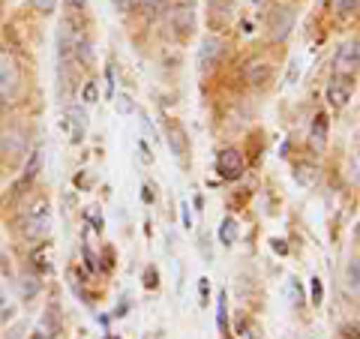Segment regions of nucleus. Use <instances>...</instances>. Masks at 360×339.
Listing matches in <instances>:
<instances>
[{"label":"nucleus","mask_w":360,"mask_h":339,"mask_svg":"<svg viewBox=\"0 0 360 339\" xmlns=\"http://www.w3.org/2000/svg\"><path fill=\"white\" fill-rule=\"evenodd\" d=\"M132 4H135V0H117V6H120V9H129Z\"/></svg>","instance_id":"32"},{"label":"nucleus","mask_w":360,"mask_h":339,"mask_svg":"<svg viewBox=\"0 0 360 339\" xmlns=\"http://www.w3.org/2000/svg\"><path fill=\"white\" fill-rule=\"evenodd\" d=\"M270 246H274V252H279V255H285V252H288V246H285L283 241H279V237H276V241L270 243Z\"/></svg>","instance_id":"29"},{"label":"nucleus","mask_w":360,"mask_h":339,"mask_svg":"<svg viewBox=\"0 0 360 339\" xmlns=\"http://www.w3.org/2000/svg\"><path fill=\"white\" fill-rule=\"evenodd\" d=\"M30 6L37 9V13H54V9H58V0H30Z\"/></svg>","instance_id":"19"},{"label":"nucleus","mask_w":360,"mask_h":339,"mask_svg":"<svg viewBox=\"0 0 360 339\" xmlns=\"http://www.w3.org/2000/svg\"><path fill=\"white\" fill-rule=\"evenodd\" d=\"M72 123V144L82 141V135L87 129V111L82 105H70L66 108V120H63V127H70Z\"/></svg>","instance_id":"11"},{"label":"nucleus","mask_w":360,"mask_h":339,"mask_svg":"<svg viewBox=\"0 0 360 339\" xmlns=\"http://www.w3.org/2000/svg\"><path fill=\"white\" fill-rule=\"evenodd\" d=\"M207 298H210V282L201 276V279H198V300H201V307L207 303Z\"/></svg>","instance_id":"22"},{"label":"nucleus","mask_w":360,"mask_h":339,"mask_svg":"<svg viewBox=\"0 0 360 339\" xmlns=\"http://www.w3.org/2000/svg\"><path fill=\"white\" fill-rule=\"evenodd\" d=\"M0 151H4V156L6 160H18L21 153L27 151V135H25V129H6L4 132V139H0Z\"/></svg>","instance_id":"6"},{"label":"nucleus","mask_w":360,"mask_h":339,"mask_svg":"<svg viewBox=\"0 0 360 339\" xmlns=\"http://www.w3.org/2000/svg\"><path fill=\"white\" fill-rule=\"evenodd\" d=\"M336 9H340L342 15H352L357 9V0H336Z\"/></svg>","instance_id":"23"},{"label":"nucleus","mask_w":360,"mask_h":339,"mask_svg":"<svg viewBox=\"0 0 360 339\" xmlns=\"http://www.w3.org/2000/svg\"><path fill=\"white\" fill-rule=\"evenodd\" d=\"M82 99H84L87 105H90V103H96V99H99V96H96V84H94V82H87V84L82 87Z\"/></svg>","instance_id":"20"},{"label":"nucleus","mask_w":360,"mask_h":339,"mask_svg":"<svg viewBox=\"0 0 360 339\" xmlns=\"http://www.w3.org/2000/svg\"><path fill=\"white\" fill-rule=\"evenodd\" d=\"M291 25H295V13L285 6L274 9V15H270V39H285L291 33Z\"/></svg>","instance_id":"7"},{"label":"nucleus","mask_w":360,"mask_h":339,"mask_svg":"<svg viewBox=\"0 0 360 339\" xmlns=\"http://www.w3.org/2000/svg\"><path fill=\"white\" fill-rule=\"evenodd\" d=\"M135 6L141 9V15L148 21H156L160 15L168 13V0H135Z\"/></svg>","instance_id":"13"},{"label":"nucleus","mask_w":360,"mask_h":339,"mask_svg":"<svg viewBox=\"0 0 360 339\" xmlns=\"http://www.w3.org/2000/svg\"><path fill=\"white\" fill-rule=\"evenodd\" d=\"M345 288H348V295L357 298V288H360V267H357V258H352L345 267Z\"/></svg>","instance_id":"15"},{"label":"nucleus","mask_w":360,"mask_h":339,"mask_svg":"<svg viewBox=\"0 0 360 339\" xmlns=\"http://www.w3.org/2000/svg\"><path fill=\"white\" fill-rule=\"evenodd\" d=\"M168 30H172L174 39H186L189 33L195 30V6L193 4H177L172 13H168Z\"/></svg>","instance_id":"2"},{"label":"nucleus","mask_w":360,"mask_h":339,"mask_svg":"<svg viewBox=\"0 0 360 339\" xmlns=\"http://www.w3.org/2000/svg\"><path fill=\"white\" fill-rule=\"evenodd\" d=\"M21 231H25V237L27 241H42V237H49V231H51V205L49 201H39L37 207H33L25 219H21Z\"/></svg>","instance_id":"1"},{"label":"nucleus","mask_w":360,"mask_h":339,"mask_svg":"<svg viewBox=\"0 0 360 339\" xmlns=\"http://www.w3.org/2000/svg\"><path fill=\"white\" fill-rule=\"evenodd\" d=\"M9 315H13V309H9V307H4V303H0V331H4V324L9 321Z\"/></svg>","instance_id":"28"},{"label":"nucleus","mask_w":360,"mask_h":339,"mask_svg":"<svg viewBox=\"0 0 360 339\" xmlns=\"http://www.w3.org/2000/svg\"><path fill=\"white\" fill-rule=\"evenodd\" d=\"M328 103L333 111H342L348 103H352V78H342V75H333L328 82Z\"/></svg>","instance_id":"5"},{"label":"nucleus","mask_w":360,"mask_h":339,"mask_svg":"<svg viewBox=\"0 0 360 339\" xmlns=\"http://www.w3.org/2000/svg\"><path fill=\"white\" fill-rule=\"evenodd\" d=\"M295 180H297V184L300 186H315V180H319V168H315V165H297L295 168Z\"/></svg>","instance_id":"16"},{"label":"nucleus","mask_w":360,"mask_h":339,"mask_svg":"<svg viewBox=\"0 0 360 339\" xmlns=\"http://www.w3.org/2000/svg\"><path fill=\"white\" fill-rule=\"evenodd\" d=\"M87 213H90V222H94V229H96V231H103V219H99V207H90Z\"/></svg>","instance_id":"25"},{"label":"nucleus","mask_w":360,"mask_h":339,"mask_svg":"<svg viewBox=\"0 0 360 339\" xmlns=\"http://www.w3.org/2000/svg\"><path fill=\"white\" fill-rule=\"evenodd\" d=\"M270 75H274V66L264 63V60H258V63H250L243 70V78H246V84H252V87H262L270 82Z\"/></svg>","instance_id":"12"},{"label":"nucleus","mask_w":360,"mask_h":339,"mask_svg":"<svg viewBox=\"0 0 360 339\" xmlns=\"http://www.w3.org/2000/svg\"><path fill=\"white\" fill-rule=\"evenodd\" d=\"M37 291H39V279L27 276L25 282H21V298H25V300H30L33 295H37Z\"/></svg>","instance_id":"18"},{"label":"nucleus","mask_w":360,"mask_h":339,"mask_svg":"<svg viewBox=\"0 0 360 339\" xmlns=\"http://www.w3.org/2000/svg\"><path fill=\"white\" fill-rule=\"evenodd\" d=\"M324 144H328V115H315L312 117V129H309V148L315 153H321L324 151Z\"/></svg>","instance_id":"10"},{"label":"nucleus","mask_w":360,"mask_h":339,"mask_svg":"<svg viewBox=\"0 0 360 339\" xmlns=\"http://www.w3.org/2000/svg\"><path fill=\"white\" fill-rule=\"evenodd\" d=\"M219 58H222V39L207 37L205 45H201V51H198V66H201V72H210L213 66H217Z\"/></svg>","instance_id":"8"},{"label":"nucleus","mask_w":360,"mask_h":339,"mask_svg":"<svg viewBox=\"0 0 360 339\" xmlns=\"http://www.w3.org/2000/svg\"><path fill=\"white\" fill-rule=\"evenodd\" d=\"M238 219L234 217H229V219H222V225H219V243L222 246H231L234 241H238Z\"/></svg>","instance_id":"14"},{"label":"nucleus","mask_w":360,"mask_h":339,"mask_svg":"<svg viewBox=\"0 0 360 339\" xmlns=\"http://www.w3.org/2000/svg\"><path fill=\"white\" fill-rule=\"evenodd\" d=\"M165 135H168V141H172V153H174V156L184 153L186 139H184V132H180V129L174 127V123H168V127H165Z\"/></svg>","instance_id":"17"},{"label":"nucleus","mask_w":360,"mask_h":339,"mask_svg":"<svg viewBox=\"0 0 360 339\" xmlns=\"http://www.w3.org/2000/svg\"><path fill=\"white\" fill-rule=\"evenodd\" d=\"M184 222H186V225H193V217H189V207H186V205H184Z\"/></svg>","instance_id":"33"},{"label":"nucleus","mask_w":360,"mask_h":339,"mask_svg":"<svg viewBox=\"0 0 360 339\" xmlns=\"http://www.w3.org/2000/svg\"><path fill=\"white\" fill-rule=\"evenodd\" d=\"M321 298H324L321 279H312V307H321Z\"/></svg>","instance_id":"24"},{"label":"nucleus","mask_w":360,"mask_h":339,"mask_svg":"<svg viewBox=\"0 0 360 339\" xmlns=\"http://www.w3.org/2000/svg\"><path fill=\"white\" fill-rule=\"evenodd\" d=\"M240 336L243 339H262V336H258V327L250 324V321H240Z\"/></svg>","instance_id":"21"},{"label":"nucleus","mask_w":360,"mask_h":339,"mask_svg":"<svg viewBox=\"0 0 360 339\" xmlns=\"http://www.w3.org/2000/svg\"><path fill=\"white\" fill-rule=\"evenodd\" d=\"M345 336H348V339H357V324H348V327H345Z\"/></svg>","instance_id":"31"},{"label":"nucleus","mask_w":360,"mask_h":339,"mask_svg":"<svg viewBox=\"0 0 360 339\" xmlns=\"http://www.w3.org/2000/svg\"><path fill=\"white\" fill-rule=\"evenodd\" d=\"M243 168H246V162H243V153L238 148H222L217 153V172H219V177L238 180L243 174Z\"/></svg>","instance_id":"4"},{"label":"nucleus","mask_w":360,"mask_h":339,"mask_svg":"<svg viewBox=\"0 0 360 339\" xmlns=\"http://www.w3.org/2000/svg\"><path fill=\"white\" fill-rule=\"evenodd\" d=\"M217 324H219V331H225V295L219 298V312H217Z\"/></svg>","instance_id":"26"},{"label":"nucleus","mask_w":360,"mask_h":339,"mask_svg":"<svg viewBox=\"0 0 360 339\" xmlns=\"http://www.w3.org/2000/svg\"><path fill=\"white\" fill-rule=\"evenodd\" d=\"M357 63H360V49H357V39L352 42H342L333 54V75H342V78H352L357 72Z\"/></svg>","instance_id":"3"},{"label":"nucleus","mask_w":360,"mask_h":339,"mask_svg":"<svg viewBox=\"0 0 360 339\" xmlns=\"http://www.w3.org/2000/svg\"><path fill=\"white\" fill-rule=\"evenodd\" d=\"M291 298H295V303H303V288L297 286V279H291Z\"/></svg>","instance_id":"27"},{"label":"nucleus","mask_w":360,"mask_h":339,"mask_svg":"<svg viewBox=\"0 0 360 339\" xmlns=\"http://www.w3.org/2000/svg\"><path fill=\"white\" fill-rule=\"evenodd\" d=\"M18 84V66L9 58H0V96H13Z\"/></svg>","instance_id":"9"},{"label":"nucleus","mask_w":360,"mask_h":339,"mask_svg":"<svg viewBox=\"0 0 360 339\" xmlns=\"http://www.w3.org/2000/svg\"><path fill=\"white\" fill-rule=\"evenodd\" d=\"M117 108L123 111V115H127V111H132V103H129V99H127V96H123V99H120V103H117Z\"/></svg>","instance_id":"30"}]
</instances>
